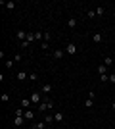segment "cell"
<instances>
[{
    "instance_id": "obj_1",
    "label": "cell",
    "mask_w": 115,
    "mask_h": 129,
    "mask_svg": "<svg viewBox=\"0 0 115 129\" xmlns=\"http://www.w3.org/2000/svg\"><path fill=\"white\" fill-rule=\"evenodd\" d=\"M46 110H54V100H50L48 96H44V100L37 106V112H46Z\"/></svg>"
},
{
    "instance_id": "obj_2",
    "label": "cell",
    "mask_w": 115,
    "mask_h": 129,
    "mask_svg": "<svg viewBox=\"0 0 115 129\" xmlns=\"http://www.w3.org/2000/svg\"><path fill=\"white\" fill-rule=\"evenodd\" d=\"M29 98H31V102H33L35 106H38V104H40V102H42V100H44V94H42V92H40V91H33V92H31V96H29Z\"/></svg>"
},
{
    "instance_id": "obj_3",
    "label": "cell",
    "mask_w": 115,
    "mask_h": 129,
    "mask_svg": "<svg viewBox=\"0 0 115 129\" xmlns=\"http://www.w3.org/2000/svg\"><path fill=\"white\" fill-rule=\"evenodd\" d=\"M77 50H79V48H77V44H75V43H69V44L65 46V54H69V56H75Z\"/></svg>"
},
{
    "instance_id": "obj_4",
    "label": "cell",
    "mask_w": 115,
    "mask_h": 129,
    "mask_svg": "<svg viewBox=\"0 0 115 129\" xmlns=\"http://www.w3.org/2000/svg\"><path fill=\"white\" fill-rule=\"evenodd\" d=\"M63 56H65V50H61V48H56L54 52H52V58L54 60H61Z\"/></svg>"
},
{
    "instance_id": "obj_5",
    "label": "cell",
    "mask_w": 115,
    "mask_h": 129,
    "mask_svg": "<svg viewBox=\"0 0 115 129\" xmlns=\"http://www.w3.org/2000/svg\"><path fill=\"white\" fill-rule=\"evenodd\" d=\"M0 4L4 6V10H8V12H12V10H16V2H4V0H2V2H0Z\"/></svg>"
},
{
    "instance_id": "obj_6",
    "label": "cell",
    "mask_w": 115,
    "mask_h": 129,
    "mask_svg": "<svg viewBox=\"0 0 115 129\" xmlns=\"http://www.w3.org/2000/svg\"><path fill=\"white\" fill-rule=\"evenodd\" d=\"M40 92H42L44 96H48L50 92H52V85H50V83H44V85H42V89H40Z\"/></svg>"
},
{
    "instance_id": "obj_7",
    "label": "cell",
    "mask_w": 115,
    "mask_h": 129,
    "mask_svg": "<svg viewBox=\"0 0 115 129\" xmlns=\"http://www.w3.org/2000/svg\"><path fill=\"white\" fill-rule=\"evenodd\" d=\"M25 121H27V119L23 118V116H16V119H14V125H16V127H21Z\"/></svg>"
},
{
    "instance_id": "obj_8",
    "label": "cell",
    "mask_w": 115,
    "mask_h": 129,
    "mask_svg": "<svg viewBox=\"0 0 115 129\" xmlns=\"http://www.w3.org/2000/svg\"><path fill=\"white\" fill-rule=\"evenodd\" d=\"M31 104H33V102H31V98H23L21 102H19V106H21L23 110H29V108H31Z\"/></svg>"
},
{
    "instance_id": "obj_9",
    "label": "cell",
    "mask_w": 115,
    "mask_h": 129,
    "mask_svg": "<svg viewBox=\"0 0 115 129\" xmlns=\"http://www.w3.org/2000/svg\"><path fill=\"white\" fill-rule=\"evenodd\" d=\"M96 70H98V75H107V66L105 64H100Z\"/></svg>"
},
{
    "instance_id": "obj_10",
    "label": "cell",
    "mask_w": 115,
    "mask_h": 129,
    "mask_svg": "<svg viewBox=\"0 0 115 129\" xmlns=\"http://www.w3.org/2000/svg\"><path fill=\"white\" fill-rule=\"evenodd\" d=\"M23 118L27 119V121H31V119L35 118V110H31V108H29V110H25V114H23Z\"/></svg>"
},
{
    "instance_id": "obj_11",
    "label": "cell",
    "mask_w": 115,
    "mask_h": 129,
    "mask_svg": "<svg viewBox=\"0 0 115 129\" xmlns=\"http://www.w3.org/2000/svg\"><path fill=\"white\" fill-rule=\"evenodd\" d=\"M67 27H69V29H75L77 27V17H69V19H67Z\"/></svg>"
},
{
    "instance_id": "obj_12",
    "label": "cell",
    "mask_w": 115,
    "mask_h": 129,
    "mask_svg": "<svg viewBox=\"0 0 115 129\" xmlns=\"http://www.w3.org/2000/svg\"><path fill=\"white\" fill-rule=\"evenodd\" d=\"M16 37H17V41H19V43H23V41L27 39V33H25V31H17Z\"/></svg>"
},
{
    "instance_id": "obj_13",
    "label": "cell",
    "mask_w": 115,
    "mask_h": 129,
    "mask_svg": "<svg viewBox=\"0 0 115 129\" xmlns=\"http://www.w3.org/2000/svg\"><path fill=\"white\" fill-rule=\"evenodd\" d=\"M25 79H29V73L27 71H19L17 73V81H25Z\"/></svg>"
},
{
    "instance_id": "obj_14",
    "label": "cell",
    "mask_w": 115,
    "mask_h": 129,
    "mask_svg": "<svg viewBox=\"0 0 115 129\" xmlns=\"http://www.w3.org/2000/svg\"><path fill=\"white\" fill-rule=\"evenodd\" d=\"M94 12H96V16L102 17V16L105 14V8H104V6H96V10H94Z\"/></svg>"
},
{
    "instance_id": "obj_15",
    "label": "cell",
    "mask_w": 115,
    "mask_h": 129,
    "mask_svg": "<svg viewBox=\"0 0 115 129\" xmlns=\"http://www.w3.org/2000/svg\"><path fill=\"white\" fill-rule=\"evenodd\" d=\"M44 123L48 125V123H52V121H54V114H48V116H44V119H42Z\"/></svg>"
},
{
    "instance_id": "obj_16",
    "label": "cell",
    "mask_w": 115,
    "mask_h": 129,
    "mask_svg": "<svg viewBox=\"0 0 115 129\" xmlns=\"http://www.w3.org/2000/svg\"><path fill=\"white\" fill-rule=\"evenodd\" d=\"M102 39H104V37H102L100 33H94V35H92V41H94L96 44H98V43H102Z\"/></svg>"
},
{
    "instance_id": "obj_17",
    "label": "cell",
    "mask_w": 115,
    "mask_h": 129,
    "mask_svg": "<svg viewBox=\"0 0 115 129\" xmlns=\"http://www.w3.org/2000/svg\"><path fill=\"white\" fill-rule=\"evenodd\" d=\"M54 121H63V114L61 112H54Z\"/></svg>"
},
{
    "instance_id": "obj_18",
    "label": "cell",
    "mask_w": 115,
    "mask_h": 129,
    "mask_svg": "<svg viewBox=\"0 0 115 129\" xmlns=\"http://www.w3.org/2000/svg\"><path fill=\"white\" fill-rule=\"evenodd\" d=\"M25 41H29V43H35L37 39H35V31H31V33H27V39Z\"/></svg>"
},
{
    "instance_id": "obj_19",
    "label": "cell",
    "mask_w": 115,
    "mask_h": 129,
    "mask_svg": "<svg viewBox=\"0 0 115 129\" xmlns=\"http://www.w3.org/2000/svg\"><path fill=\"white\" fill-rule=\"evenodd\" d=\"M104 64L107 66V68H109V66L113 64V58H111V56H105V58H104Z\"/></svg>"
},
{
    "instance_id": "obj_20",
    "label": "cell",
    "mask_w": 115,
    "mask_h": 129,
    "mask_svg": "<svg viewBox=\"0 0 115 129\" xmlns=\"http://www.w3.org/2000/svg\"><path fill=\"white\" fill-rule=\"evenodd\" d=\"M84 106H86V108H92L94 106V98H86V100H84Z\"/></svg>"
},
{
    "instance_id": "obj_21",
    "label": "cell",
    "mask_w": 115,
    "mask_h": 129,
    "mask_svg": "<svg viewBox=\"0 0 115 129\" xmlns=\"http://www.w3.org/2000/svg\"><path fill=\"white\" fill-rule=\"evenodd\" d=\"M0 100H2V102H10V94H8V92H2Z\"/></svg>"
},
{
    "instance_id": "obj_22",
    "label": "cell",
    "mask_w": 115,
    "mask_h": 129,
    "mask_svg": "<svg viewBox=\"0 0 115 129\" xmlns=\"http://www.w3.org/2000/svg\"><path fill=\"white\" fill-rule=\"evenodd\" d=\"M86 17H88V19H94V17H96V12H94V10H88L86 12Z\"/></svg>"
},
{
    "instance_id": "obj_23",
    "label": "cell",
    "mask_w": 115,
    "mask_h": 129,
    "mask_svg": "<svg viewBox=\"0 0 115 129\" xmlns=\"http://www.w3.org/2000/svg\"><path fill=\"white\" fill-rule=\"evenodd\" d=\"M44 127H46V123H44V121H38V123H35L33 129H44Z\"/></svg>"
},
{
    "instance_id": "obj_24",
    "label": "cell",
    "mask_w": 115,
    "mask_h": 129,
    "mask_svg": "<svg viewBox=\"0 0 115 129\" xmlns=\"http://www.w3.org/2000/svg\"><path fill=\"white\" fill-rule=\"evenodd\" d=\"M50 39H52V35H50V31L44 33V43H50Z\"/></svg>"
},
{
    "instance_id": "obj_25",
    "label": "cell",
    "mask_w": 115,
    "mask_h": 129,
    "mask_svg": "<svg viewBox=\"0 0 115 129\" xmlns=\"http://www.w3.org/2000/svg\"><path fill=\"white\" fill-rule=\"evenodd\" d=\"M19 44H21V48H29V44H31V43H29V41H23V43H19Z\"/></svg>"
},
{
    "instance_id": "obj_26",
    "label": "cell",
    "mask_w": 115,
    "mask_h": 129,
    "mask_svg": "<svg viewBox=\"0 0 115 129\" xmlns=\"http://www.w3.org/2000/svg\"><path fill=\"white\" fill-rule=\"evenodd\" d=\"M48 46H50V43H44V41H42V44H40V48H42V50H48Z\"/></svg>"
},
{
    "instance_id": "obj_27",
    "label": "cell",
    "mask_w": 115,
    "mask_h": 129,
    "mask_svg": "<svg viewBox=\"0 0 115 129\" xmlns=\"http://www.w3.org/2000/svg\"><path fill=\"white\" fill-rule=\"evenodd\" d=\"M21 58H23L21 54H16V56H14V62H21Z\"/></svg>"
},
{
    "instance_id": "obj_28",
    "label": "cell",
    "mask_w": 115,
    "mask_h": 129,
    "mask_svg": "<svg viewBox=\"0 0 115 129\" xmlns=\"http://www.w3.org/2000/svg\"><path fill=\"white\" fill-rule=\"evenodd\" d=\"M29 79H31V81H37L38 75H37V73H31V75H29Z\"/></svg>"
},
{
    "instance_id": "obj_29",
    "label": "cell",
    "mask_w": 115,
    "mask_h": 129,
    "mask_svg": "<svg viewBox=\"0 0 115 129\" xmlns=\"http://www.w3.org/2000/svg\"><path fill=\"white\" fill-rule=\"evenodd\" d=\"M6 68H14V60H8V62H6Z\"/></svg>"
},
{
    "instance_id": "obj_30",
    "label": "cell",
    "mask_w": 115,
    "mask_h": 129,
    "mask_svg": "<svg viewBox=\"0 0 115 129\" xmlns=\"http://www.w3.org/2000/svg\"><path fill=\"white\" fill-rule=\"evenodd\" d=\"M100 81H109V75H100Z\"/></svg>"
},
{
    "instance_id": "obj_31",
    "label": "cell",
    "mask_w": 115,
    "mask_h": 129,
    "mask_svg": "<svg viewBox=\"0 0 115 129\" xmlns=\"http://www.w3.org/2000/svg\"><path fill=\"white\" fill-rule=\"evenodd\" d=\"M109 81H111V83H115V73H109Z\"/></svg>"
},
{
    "instance_id": "obj_32",
    "label": "cell",
    "mask_w": 115,
    "mask_h": 129,
    "mask_svg": "<svg viewBox=\"0 0 115 129\" xmlns=\"http://www.w3.org/2000/svg\"><path fill=\"white\" fill-rule=\"evenodd\" d=\"M111 108H113V110H115V100H113V102H111Z\"/></svg>"
},
{
    "instance_id": "obj_33",
    "label": "cell",
    "mask_w": 115,
    "mask_h": 129,
    "mask_svg": "<svg viewBox=\"0 0 115 129\" xmlns=\"http://www.w3.org/2000/svg\"><path fill=\"white\" fill-rule=\"evenodd\" d=\"M79 129H81V127H79Z\"/></svg>"
}]
</instances>
